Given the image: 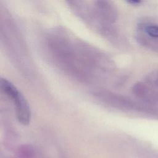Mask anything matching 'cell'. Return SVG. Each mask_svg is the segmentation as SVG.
<instances>
[{"label":"cell","instance_id":"277c9868","mask_svg":"<svg viewBox=\"0 0 158 158\" xmlns=\"http://www.w3.org/2000/svg\"><path fill=\"white\" fill-rule=\"evenodd\" d=\"M144 33L149 37L158 38V26L156 25H146L141 28Z\"/></svg>","mask_w":158,"mask_h":158},{"label":"cell","instance_id":"8992f818","mask_svg":"<svg viewBox=\"0 0 158 158\" xmlns=\"http://www.w3.org/2000/svg\"><path fill=\"white\" fill-rule=\"evenodd\" d=\"M127 2L131 5H133V6H137L139 5L141 3V1L139 0H131V1H127Z\"/></svg>","mask_w":158,"mask_h":158},{"label":"cell","instance_id":"7a4b0ae2","mask_svg":"<svg viewBox=\"0 0 158 158\" xmlns=\"http://www.w3.org/2000/svg\"><path fill=\"white\" fill-rule=\"evenodd\" d=\"M74 9L85 20L94 24L103 33H110L117 20V11L111 2L106 1H94L92 6L80 4V1L72 2Z\"/></svg>","mask_w":158,"mask_h":158},{"label":"cell","instance_id":"3957f363","mask_svg":"<svg viewBox=\"0 0 158 158\" xmlns=\"http://www.w3.org/2000/svg\"><path fill=\"white\" fill-rule=\"evenodd\" d=\"M0 85L2 92L13 102L18 121L23 125H28L30 122L31 111L25 98L16 86L8 80L2 78Z\"/></svg>","mask_w":158,"mask_h":158},{"label":"cell","instance_id":"5b68a950","mask_svg":"<svg viewBox=\"0 0 158 158\" xmlns=\"http://www.w3.org/2000/svg\"><path fill=\"white\" fill-rule=\"evenodd\" d=\"M148 81L156 86H158V72H155L150 74L147 79Z\"/></svg>","mask_w":158,"mask_h":158},{"label":"cell","instance_id":"6da1fadb","mask_svg":"<svg viewBox=\"0 0 158 158\" xmlns=\"http://www.w3.org/2000/svg\"><path fill=\"white\" fill-rule=\"evenodd\" d=\"M63 35L54 34L49 40V46L57 60L73 75L86 77L91 74V70L94 69L92 66H96L94 60L98 59L96 54H98L83 43L66 36L65 33Z\"/></svg>","mask_w":158,"mask_h":158}]
</instances>
